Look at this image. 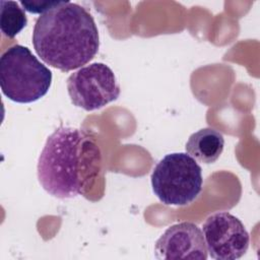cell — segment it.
Returning a JSON list of instances; mask_svg holds the SVG:
<instances>
[{"instance_id":"4","label":"cell","mask_w":260,"mask_h":260,"mask_svg":"<svg viewBox=\"0 0 260 260\" xmlns=\"http://www.w3.org/2000/svg\"><path fill=\"white\" fill-rule=\"evenodd\" d=\"M202 184L201 167L184 152L167 154L151 174L152 191L166 205L190 204L200 194Z\"/></svg>"},{"instance_id":"7","label":"cell","mask_w":260,"mask_h":260,"mask_svg":"<svg viewBox=\"0 0 260 260\" xmlns=\"http://www.w3.org/2000/svg\"><path fill=\"white\" fill-rule=\"evenodd\" d=\"M207 254L202 231L189 221L168 228L154 246V255L159 260H205Z\"/></svg>"},{"instance_id":"1","label":"cell","mask_w":260,"mask_h":260,"mask_svg":"<svg viewBox=\"0 0 260 260\" xmlns=\"http://www.w3.org/2000/svg\"><path fill=\"white\" fill-rule=\"evenodd\" d=\"M102 165L98 144L82 129L61 126L46 140L38 160V180L50 195L74 198L85 192Z\"/></svg>"},{"instance_id":"2","label":"cell","mask_w":260,"mask_h":260,"mask_svg":"<svg viewBox=\"0 0 260 260\" xmlns=\"http://www.w3.org/2000/svg\"><path fill=\"white\" fill-rule=\"evenodd\" d=\"M32 45L46 64L68 72L81 68L96 55L99 30L84 7L61 1L37 19Z\"/></svg>"},{"instance_id":"5","label":"cell","mask_w":260,"mask_h":260,"mask_svg":"<svg viewBox=\"0 0 260 260\" xmlns=\"http://www.w3.org/2000/svg\"><path fill=\"white\" fill-rule=\"evenodd\" d=\"M67 91L74 106L93 111L116 101L121 89L112 69L96 62L73 72L67 78Z\"/></svg>"},{"instance_id":"6","label":"cell","mask_w":260,"mask_h":260,"mask_svg":"<svg viewBox=\"0 0 260 260\" xmlns=\"http://www.w3.org/2000/svg\"><path fill=\"white\" fill-rule=\"evenodd\" d=\"M207 253L215 260H235L246 254L250 237L242 221L230 212H216L203 223Z\"/></svg>"},{"instance_id":"9","label":"cell","mask_w":260,"mask_h":260,"mask_svg":"<svg viewBox=\"0 0 260 260\" xmlns=\"http://www.w3.org/2000/svg\"><path fill=\"white\" fill-rule=\"evenodd\" d=\"M24 9L15 1H0V28L7 38H14L26 25Z\"/></svg>"},{"instance_id":"10","label":"cell","mask_w":260,"mask_h":260,"mask_svg":"<svg viewBox=\"0 0 260 260\" xmlns=\"http://www.w3.org/2000/svg\"><path fill=\"white\" fill-rule=\"evenodd\" d=\"M20 5L22 8L30 13H38V14H44L47 11L51 10L52 8L56 7L61 3V1L52 0V1H43V0H21Z\"/></svg>"},{"instance_id":"3","label":"cell","mask_w":260,"mask_h":260,"mask_svg":"<svg viewBox=\"0 0 260 260\" xmlns=\"http://www.w3.org/2000/svg\"><path fill=\"white\" fill-rule=\"evenodd\" d=\"M52 83V72L27 47L14 45L0 58V86L9 100L28 104L43 98Z\"/></svg>"},{"instance_id":"8","label":"cell","mask_w":260,"mask_h":260,"mask_svg":"<svg viewBox=\"0 0 260 260\" xmlns=\"http://www.w3.org/2000/svg\"><path fill=\"white\" fill-rule=\"evenodd\" d=\"M224 146L222 134L210 127L203 128L190 135L185 149L196 161L213 164L220 156Z\"/></svg>"}]
</instances>
